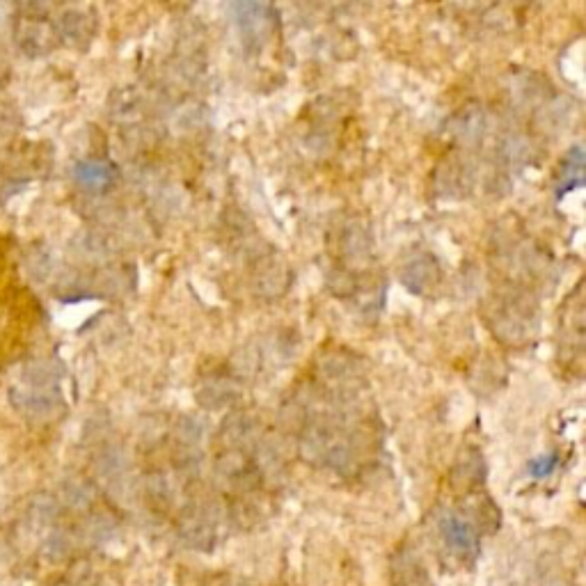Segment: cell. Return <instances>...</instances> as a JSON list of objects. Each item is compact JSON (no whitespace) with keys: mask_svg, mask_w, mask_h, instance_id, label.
Instances as JSON below:
<instances>
[{"mask_svg":"<svg viewBox=\"0 0 586 586\" xmlns=\"http://www.w3.org/2000/svg\"><path fill=\"white\" fill-rule=\"evenodd\" d=\"M60 502L53 495H35L26 509V518L35 529H49L60 518Z\"/></svg>","mask_w":586,"mask_h":586,"instance_id":"7","label":"cell"},{"mask_svg":"<svg viewBox=\"0 0 586 586\" xmlns=\"http://www.w3.org/2000/svg\"><path fill=\"white\" fill-rule=\"evenodd\" d=\"M12 408L30 424H49L62 413L60 369L51 360H33L10 387Z\"/></svg>","mask_w":586,"mask_h":586,"instance_id":"2","label":"cell"},{"mask_svg":"<svg viewBox=\"0 0 586 586\" xmlns=\"http://www.w3.org/2000/svg\"><path fill=\"white\" fill-rule=\"evenodd\" d=\"M49 12V5H21L17 19H14V39H17L19 49L30 58L51 53L58 44Z\"/></svg>","mask_w":586,"mask_h":586,"instance_id":"3","label":"cell"},{"mask_svg":"<svg viewBox=\"0 0 586 586\" xmlns=\"http://www.w3.org/2000/svg\"><path fill=\"white\" fill-rule=\"evenodd\" d=\"M582 165H584L582 149H580V147H575L573 152L568 154L566 163L561 165V174H559V179H557V186H561V188L557 190V195H559V197H561V195H566L570 188H575V186H580V184H582Z\"/></svg>","mask_w":586,"mask_h":586,"instance_id":"10","label":"cell"},{"mask_svg":"<svg viewBox=\"0 0 586 586\" xmlns=\"http://www.w3.org/2000/svg\"><path fill=\"white\" fill-rule=\"evenodd\" d=\"M76 548V538L67 529H53V532L44 538L42 543V557L49 564H60L71 557V552Z\"/></svg>","mask_w":586,"mask_h":586,"instance_id":"9","label":"cell"},{"mask_svg":"<svg viewBox=\"0 0 586 586\" xmlns=\"http://www.w3.org/2000/svg\"><path fill=\"white\" fill-rule=\"evenodd\" d=\"M10 81V67H7V62L0 58V90Z\"/></svg>","mask_w":586,"mask_h":586,"instance_id":"14","label":"cell"},{"mask_svg":"<svg viewBox=\"0 0 586 586\" xmlns=\"http://www.w3.org/2000/svg\"><path fill=\"white\" fill-rule=\"evenodd\" d=\"M559 467V456L557 454H548V456H541V458H534L532 463H529V474H532L534 479H545L550 477V474Z\"/></svg>","mask_w":586,"mask_h":586,"instance_id":"12","label":"cell"},{"mask_svg":"<svg viewBox=\"0 0 586 586\" xmlns=\"http://www.w3.org/2000/svg\"><path fill=\"white\" fill-rule=\"evenodd\" d=\"M14 120H17V113H14L7 104H0V136H5L7 131H12Z\"/></svg>","mask_w":586,"mask_h":586,"instance_id":"13","label":"cell"},{"mask_svg":"<svg viewBox=\"0 0 586 586\" xmlns=\"http://www.w3.org/2000/svg\"><path fill=\"white\" fill-rule=\"evenodd\" d=\"M94 488L85 479H69L62 483V495H60V506L71 511H90L94 504Z\"/></svg>","mask_w":586,"mask_h":586,"instance_id":"8","label":"cell"},{"mask_svg":"<svg viewBox=\"0 0 586 586\" xmlns=\"http://www.w3.org/2000/svg\"><path fill=\"white\" fill-rule=\"evenodd\" d=\"M53 30L58 42L74 46V49H85L97 35V17L90 7H65L53 19Z\"/></svg>","mask_w":586,"mask_h":586,"instance_id":"4","label":"cell"},{"mask_svg":"<svg viewBox=\"0 0 586 586\" xmlns=\"http://www.w3.org/2000/svg\"><path fill=\"white\" fill-rule=\"evenodd\" d=\"M328 364L316 376L310 399L321 406H310L300 433L303 454L314 463H323L337 472H348L358 465V451L367 438L369 419L362 403H355L358 385H353L355 371L348 362Z\"/></svg>","mask_w":586,"mask_h":586,"instance_id":"1","label":"cell"},{"mask_svg":"<svg viewBox=\"0 0 586 586\" xmlns=\"http://www.w3.org/2000/svg\"><path fill=\"white\" fill-rule=\"evenodd\" d=\"M117 168L106 158H85L74 168V179L87 193H106L117 181Z\"/></svg>","mask_w":586,"mask_h":586,"instance_id":"6","label":"cell"},{"mask_svg":"<svg viewBox=\"0 0 586 586\" xmlns=\"http://www.w3.org/2000/svg\"><path fill=\"white\" fill-rule=\"evenodd\" d=\"M440 534L445 538V543L451 548V552L461 554L465 559H472L479 550V536L477 529L470 520H465L456 513H442L440 518Z\"/></svg>","mask_w":586,"mask_h":586,"instance_id":"5","label":"cell"},{"mask_svg":"<svg viewBox=\"0 0 586 586\" xmlns=\"http://www.w3.org/2000/svg\"><path fill=\"white\" fill-rule=\"evenodd\" d=\"M401 568H394V582L397 586H429V575H426V570L417 564L415 557H408V554H403L401 557Z\"/></svg>","mask_w":586,"mask_h":586,"instance_id":"11","label":"cell"}]
</instances>
